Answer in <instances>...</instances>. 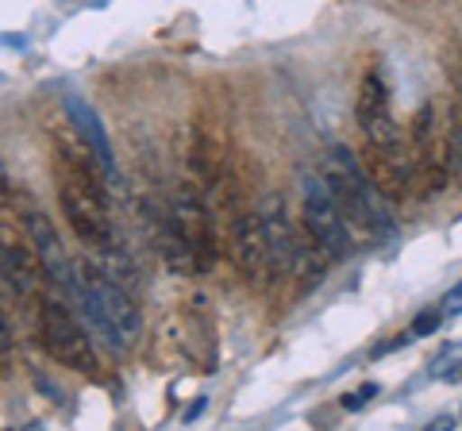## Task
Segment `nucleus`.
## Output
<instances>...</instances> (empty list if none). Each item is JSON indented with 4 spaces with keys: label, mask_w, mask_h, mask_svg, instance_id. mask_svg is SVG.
<instances>
[{
    "label": "nucleus",
    "mask_w": 462,
    "mask_h": 431,
    "mask_svg": "<svg viewBox=\"0 0 462 431\" xmlns=\"http://www.w3.org/2000/svg\"><path fill=\"white\" fill-rule=\"evenodd\" d=\"M205 408H208V400H205V397H200V400H193V405H189V412H185V420H197V416L205 412Z\"/></svg>",
    "instance_id": "f3484780"
},
{
    "label": "nucleus",
    "mask_w": 462,
    "mask_h": 431,
    "mask_svg": "<svg viewBox=\"0 0 462 431\" xmlns=\"http://www.w3.org/2000/svg\"><path fill=\"white\" fill-rule=\"evenodd\" d=\"M170 212H173V224H178V232L185 235V243H189L193 254H197L200 274H208L212 262H216V235H212L208 208L200 205V197L189 189V185H181V189L173 193V200H170Z\"/></svg>",
    "instance_id": "0eeeda50"
},
{
    "label": "nucleus",
    "mask_w": 462,
    "mask_h": 431,
    "mask_svg": "<svg viewBox=\"0 0 462 431\" xmlns=\"http://www.w3.org/2000/svg\"><path fill=\"white\" fill-rule=\"evenodd\" d=\"M23 232H27V239L35 243V254H39L42 270H47V278L54 285H62L69 278V270H74V262L62 254V243H58V232L51 227V220L32 208V212H23Z\"/></svg>",
    "instance_id": "1a4fd4ad"
},
{
    "label": "nucleus",
    "mask_w": 462,
    "mask_h": 431,
    "mask_svg": "<svg viewBox=\"0 0 462 431\" xmlns=\"http://www.w3.org/2000/svg\"><path fill=\"white\" fill-rule=\"evenodd\" d=\"M231 258L236 266L247 274L251 281H263V274H273L270 270V243H266V224L263 212H239L231 220Z\"/></svg>",
    "instance_id": "6e6552de"
},
{
    "label": "nucleus",
    "mask_w": 462,
    "mask_h": 431,
    "mask_svg": "<svg viewBox=\"0 0 462 431\" xmlns=\"http://www.w3.org/2000/svg\"><path fill=\"white\" fill-rule=\"evenodd\" d=\"M85 278H89V285H93V293L100 300V312H105V320L112 327L116 343H120V351L132 347V343L139 339V332H143V316H139V305L132 300V293L124 289V281H116L100 266H85Z\"/></svg>",
    "instance_id": "39448f33"
},
{
    "label": "nucleus",
    "mask_w": 462,
    "mask_h": 431,
    "mask_svg": "<svg viewBox=\"0 0 462 431\" xmlns=\"http://www.w3.org/2000/svg\"><path fill=\"white\" fill-rule=\"evenodd\" d=\"M300 220L312 243L320 247L331 262H343L351 254V232H346V212L339 208L331 185L320 178H305V205H300Z\"/></svg>",
    "instance_id": "20e7f679"
},
{
    "label": "nucleus",
    "mask_w": 462,
    "mask_h": 431,
    "mask_svg": "<svg viewBox=\"0 0 462 431\" xmlns=\"http://www.w3.org/2000/svg\"><path fill=\"white\" fill-rule=\"evenodd\" d=\"M370 397H378V381H366V385H358L355 393H346V397H343V408L358 412L363 405H370Z\"/></svg>",
    "instance_id": "f8f14e48"
},
{
    "label": "nucleus",
    "mask_w": 462,
    "mask_h": 431,
    "mask_svg": "<svg viewBox=\"0 0 462 431\" xmlns=\"http://www.w3.org/2000/svg\"><path fill=\"white\" fill-rule=\"evenodd\" d=\"M0 347H5V362H12V324H8V316L0 320Z\"/></svg>",
    "instance_id": "4468645a"
},
{
    "label": "nucleus",
    "mask_w": 462,
    "mask_h": 431,
    "mask_svg": "<svg viewBox=\"0 0 462 431\" xmlns=\"http://www.w3.org/2000/svg\"><path fill=\"white\" fill-rule=\"evenodd\" d=\"M451 427H455V420H451V416H436V420L428 424V431H451Z\"/></svg>",
    "instance_id": "dca6fc26"
},
{
    "label": "nucleus",
    "mask_w": 462,
    "mask_h": 431,
    "mask_svg": "<svg viewBox=\"0 0 462 431\" xmlns=\"http://www.w3.org/2000/svg\"><path fill=\"white\" fill-rule=\"evenodd\" d=\"M443 308L447 312H462V285H455V289L443 297Z\"/></svg>",
    "instance_id": "2eb2a0df"
},
{
    "label": "nucleus",
    "mask_w": 462,
    "mask_h": 431,
    "mask_svg": "<svg viewBox=\"0 0 462 431\" xmlns=\"http://www.w3.org/2000/svg\"><path fill=\"white\" fill-rule=\"evenodd\" d=\"M439 320H443L439 312H424V316H416L412 327H409V335H412V339H424V335H431V332H439Z\"/></svg>",
    "instance_id": "ddd939ff"
},
{
    "label": "nucleus",
    "mask_w": 462,
    "mask_h": 431,
    "mask_svg": "<svg viewBox=\"0 0 462 431\" xmlns=\"http://www.w3.org/2000/svg\"><path fill=\"white\" fill-rule=\"evenodd\" d=\"M258 212H263V224H266V243H270V270L273 278H297L305 274L309 281L320 278V258H328L320 247L312 243H305V235L297 232V224L289 220L285 212V200L273 193L266 197L263 205H258Z\"/></svg>",
    "instance_id": "f03ea898"
},
{
    "label": "nucleus",
    "mask_w": 462,
    "mask_h": 431,
    "mask_svg": "<svg viewBox=\"0 0 462 431\" xmlns=\"http://www.w3.org/2000/svg\"><path fill=\"white\" fill-rule=\"evenodd\" d=\"M355 116H358V127L374 151H385L393 142H404L401 127L393 124V112H389V85L378 69H370L358 85V100H355Z\"/></svg>",
    "instance_id": "423d86ee"
},
{
    "label": "nucleus",
    "mask_w": 462,
    "mask_h": 431,
    "mask_svg": "<svg viewBox=\"0 0 462 431\" xmlns=\"http://www.w3.org/2000/svg\"><path fill=\"white\" fill-rule=\"evenodd\" d=\"M0 262H5V285L8 289H16L20 300H35L39 297L42 278H47L42 262L35 266V258L27 254L20 243H5V247H0Z\"/></svg>",
    "instance_id": "9d476101"
},
{
    "label": "nucleus",
    "mask_w": 462,
    "mask_h": 431,
    "mask_svg": "<svg viewBox=\"0 0 462 431\" xmlns=\"http://www.w3.org/2000/svg\"><path fill=\"white\" fill-rule=\"evenodd\" d=\"M66 112H69V120H74V127H78V135L89 142V151H93V158L100 166L112 174V147H108V139H105V127H100V120H97V112L85 105L81 96H74L69 93L66 96Z\"/></svg>",
    "instance_id": "9b49d317"
},
{
    "label": "nucleus",
    "mask_w": 462,
    "mask_h": 431,
    "mask_svg": "<svg viewBox=\"0 0 462 431\" xmlns=\"http://www.w3.org/2000/svg\"><path fill=\"white\" fill-rule=\"evenodd\" d=\"M324 178L336 193L339 208L346 212V220H355L366 235L374 239H389L397 232L393 224V212L385 205V189L378 181L366 178V170L358 166V158L346 151V147H331L324 158Z\"/></svg>",
    "instance_id": "f257e3e1"
},
{
    "label": "nucleus",
    "mask_w": 462,
    "mask_h": 431,
    "mask_svg": "<svg viewBox=\"0 0 462 431\" xmlns=\"http://www.w3.org/2000/svg\"><path fill=\"white\" fill-rule=\"evenodd\" d=\"M39 347L47 351L54 362H62L78 373H97V354H93V343L89 335L81 332V324L69 316L66 305H58V300H42L39 305Z\"/></svg>",
    "instance_id": "7ed1b4c3"
}]
</instances>
